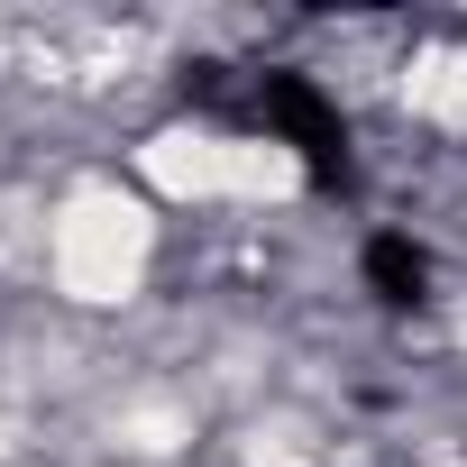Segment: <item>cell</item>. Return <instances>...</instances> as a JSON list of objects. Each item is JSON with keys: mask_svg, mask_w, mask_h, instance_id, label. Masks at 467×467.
Segmentation results:
<instances>
[{"mask_svg": "<svg viewBox=\"0 0 467 467\" xmlns=\"http://www.w3.org/2000/svg\"><path fill=\"white\" fill-rule=\"evenodd\" d=\"M358 266H367V285L385 303H431V248L412 239V229H376Z\"/></svg>", "mask_w": 467, "mask_h": 467, "instance_id": "7a4b0ae2", "label": "cell"}, {"mask_svg": "<svg viewBox=\"0 0 467 467\" xmlns=\"http://www.w3.org/2000/svg\"><path fill=\"white\" fill-rule=\"evenodd\" d=\"M257 119L294 147V165H303L321 192H348L358 156H348V110H339L330 83H312L303 65H266V74H257Z\"/></svg>", "mask_w": 467, "mask_h": 467, "instance_id": "6da1fadb", "label": "cell"}]
</instances>
